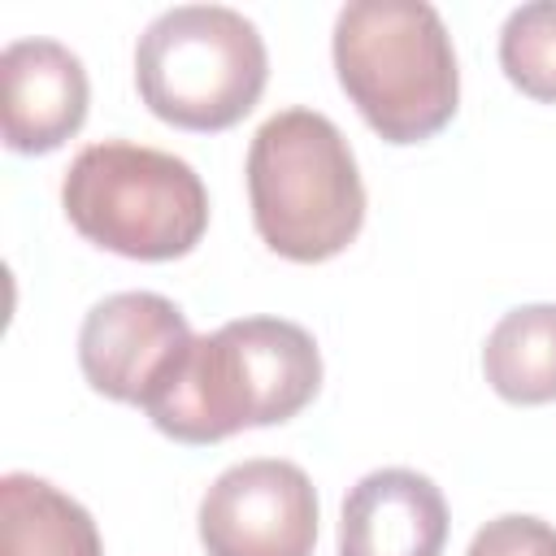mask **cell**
<instances>
[{"mask_svg":"<svg viewBox=\"0 0 556 556\" xmlns=\"http://www.w3.org/2000/svg\"><path fill=\"white\" fill-rule=\"evenodd\" d=\"M83 61L56 39H13L0 52V130L22 156L56 152L87 122Z\"/></svg>","mask_w":556,"mask_h":556,"instance_id":"cell-8","label":"cell"},{"mask_svg":"<svg viewBox=\"0 0 556 556\" xmlns=\"http://www.w3.org/2000/svg\"><path fill=\"white\" fill-rule=\"evenodd\" d=\"M195 334L182 308L156 291L104 295L78 330V365L91 391L117 404L148 408L174 378Z\"/></svg>","mask_w":556,"mask_h":556,"instance_id":"cell-7","label":"cell"},{"mask_svg":"<svg viewBox=\"0 0 556 556\" xmlns=\"http://www.w3.org/2000/svg\"><path fill=\"white\" fill-rule=\"evenodd\" d=\"M465 556H556V530L543 517L504 513L469 539Z\"/></svg>","mask_w":556,"mask_h":556,"instance_id":"cell-13","label":"cell"},{"mask_svg":"<svg viewBox=\"0 0 556 556\" xmlns=\"http://www.w3.org/2000/svg\"><path fill=\"white\" fill-rule=\"evenodd\" d=\"M321 391L317 339L287 317H235L195 334L191 352L143 408L174 443H222L239 430L282 426Z\"/></svg>","mask_w":556,"mask_h":556,"instance_id":"cell-1","label":"cell"},{"mask_svg":"<svg viewBox=\"0 0 556 556\" xmlns=\"http://www.w3.org/2000/svg\"><path fill=\"white\" fill-rule=\"evenodd\" d=\"M248 200L261 243L295 265L339 256L365 226V182L343 130L317 109H282L248 148Z\"/></svg>","mask_w":556,"mask_h":556,"instance_id":"cell-3","label":"cell"},{"mask_svg":"<svg viewBox=\"0 0 556 556\" xmlns=\"http://www.w3.org/2000/svg\"><path fill=\"white\" fill-rule=\"evenodd\" d=\"M208 556H313L317 491L291 460L256 456L213 478L200 500Z\"/></svg>","mask_w":556,"mask_h":556,"instance_id":"cell-6","label":"cell"},{"mask_svg":"<svg viewBox=\"0 0 556 556\" xmlns=\"http://www.w3.org/2000/svg\"><path fill=\"white\" fill-rule=\"evenodd\" d=\"M61 208L87 243L126 261H178L208 230L204 178L182 156L130 139L87 143L61 178Z\"/></svg>","mask_w":556,"mask_h":556,"instance_id":"cell-4","label":"cell"},{"mask_svg":"<svg viewBox=\"0 0 556 556\" xmlns=\"http://www.w3.org/2000/svg\"><path fill=\"white\" fill-rule=\"evenodd\" d=\"M269 83V52L239 9L178 4L135 43V87L152 117L178 130H230Z\"/></svg>","mask_w":556,"mask_h":556,"instance_id":"cell-5","label":"cell"},{"mask_svg":"<svg viewBox=\"0 0 556 556\" xmlns=\"http://www.w3.org/2000/svg\"><path fill=\"white\" fill-rule=\"evenodd\" d=\"M482 374L508 404L556 400V304H521L495 321L482 348Z\"/></svg>","mask_w":556,"mask_h":556,"instance_id":"cell-11","label":"cell"},{"mask_svg":"<svg viewBox=\"0 0 556 556\" xmlns=\"http://www.w3.org/2000/svg\"><path fill=\"white\" fill-rule=\"evenodd\" d=\"M0 556H104L91 513L35 473L0 478Z\"/></svg>","mask_w":556,"mask_h":556,"instance_id":"cell-10","label":"cell"},{"mask_svg":"<svg viewBox=\"0 0 556 556\" xmlns=\"http://www.w3.org/2000/svg\"><path fill=\"white\" fill-rule=\"evenodd\" d=\"M447 500L404 465L365 473L339 513V556H443Z\"/></svg>","mask_w":556,"mask_h":556,"instance_id":"cell-9","label":"cell"},{"mask_svg":"<svg viewBox=\"0 0 556 556\" xmlns=\"http://www.w3.org/2000/svg\"><path fill=\"white\" fill-rule=\"evenodd\" d=\"M500 70L521 96L556 104V0H530L504 17Z\"/></svg>","mask_w":556,"mask_h":556,"instance_id":"cell-12","label":"cell"},{"mask_svg":"<svg viewBox=\"0 0 556 556\" xmlns=\"http://www.w3.org/2000/svg\"><path fill=\"white\" fill-rule=\"evenodd\" d=\"M330 56L339 87L387 143L439 135L460 104L452 35L426 0H352L334 17Z\"/></svg>","mask_w":556,"mask_h":556,"instance_id":"cell-2","label":"cell"}]
</instances>
